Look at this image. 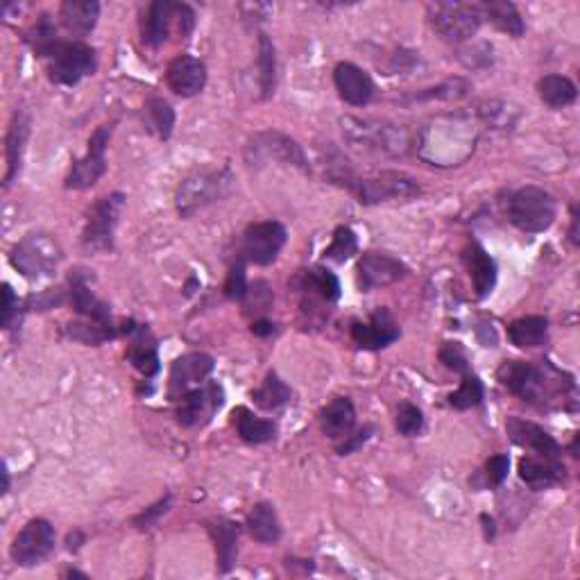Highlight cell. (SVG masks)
I'll list each match as a JSON object with an SVG mask.
<instances>
[{"mask_svg": "<svg viewBox=\"0 0 580 580\" xmlns=\"http://www.w3.org/2000/svg\"><path fill=\"white\" fill-rule=\"evenodd\" d=\"M34 53L46 62L50 82L75 87L80 80L96 73V50L82 41H64L57 37L55 25L41 16L30 34Z\"/></svg>", "mask_w": 580, "mask_h": 580, "instance_id": "obj_1", "label": "cell"}, {"mask_svg": "<svg viewBox=\"0 0 580 580\" xmlns=\"http://www.w3.org/2000/svg\"><path fill=\"white\" fill-rule=\"evenodd\" d=\"M343 125V136L347 143H352L356 150L372 152V155L399 157L411 148L408 132L402 127L383 123V121H368V118H352L347 116L340 121Z\"/></svg>", "mask_w": 580, "mask_h": 580, "instance_id": "obj_2", "label": "cell"}, {"mask_svg": "<svg viewBox=\"0 0 580 580\" xmlns=\"http://www.w3.org/2000/svg\"><path fill=\"white\" fill-rule=\"evenodd\" d=\"M229 186H232V175H229L227 170H211V168L195 170L193 175H189L182 184H179V189L175 193L177 213L182 218L195 216V213L202 211L204 207L225 198L229 193Z\"/></svg>", "mask_w": 580, "mask_h": 580, "instance_id": "obj_3", "label": "cell"}, {"mask_svg": "<svg viewBox=\"0 0 580 580\" xmlns=\"http://www.w3.org/2000/svg\"><path fill=\"white\" fill-rule=\"evenodd\" d=\"M558 204L553 195L537 186L519 189L508 200V218L526 234H542L556 223Z\"/></svg>", "mask_w": 580, "mask_h": 580, "instance_id": "obj_4", "label": "cell"}, {"mask_svg": "<svg viewBox=\"0 0 580 580\" xmlns=\"http://www.w3.org/2000/svg\"><path fill=\"white\" fill-rule=\"evenodd\" d=\"M177 30L186 39L195 28V12L189 5L173 3V0H155L141 21V39L145 46L157 48L168 39L170 30Z\"/></svg>", "mask_w": 580, "mask_h": 580, "instance_id": "obj_5", "label": "cell"}, {"mask_svg": "<svg viewBox=\"0 0 580 580\" xmlns=\"http://www.w3.org/2000/svg\"><path fill=\"white\" fill-rule=\"evenodd\" d=\"M426 16L433 30L454 44L472 39L483 23L479 5L469 3H431L426 5Z\"/></svg>", "mask_w": 580, "mask_h": 580, "instance_id": "obj_6", "label": "cell"}, {"mask_svg": "<svg viewBox=\"0 0 580 580\" xmlns=\"http://www.w3.org/2000/svg\"><path fill=\"white\" fill-rule=\"evenodd\" d=\"M12 266L28 279L53 277L62 261V250L59 245L44 234H32L14 247L10 254Z\"/></svg>", "mask_w": 580, "mask_h": 580, "instance_id": "obj_7", "label": "cell"}, {"mask_svg": "<svg viewBox=\"0 0 580 580\" xmlns=\"http://www.w3.org/2000/svg\"><path fill=\"white\" fill-rule=\"evenodd\" d=\"M125 207V195L112 193L107 198H100L89 211L87 225H84L82 245L89 252H107L114 247V232Z\"/></svg>", "mask_w": 580, "mask_h": 580, "instance_id": "obj_8", "label": "cell"}, {"mask_svg": "<svg viewBox=\"0 0 580 580\" xmlns=\"http://www.w3.org/2000/svg\"><path fill=\"white\" fill-rule=\"evenodd\" d=\"M247 161L252 166H263L270 164V161H277V164L295 166L304 170V173H309V161H306L302 145L281 132H263L254 136L247 143Z\"/></svg>", "mask_w": 580, "mask_h": 580, "instance_id": "obj_9", "label": "cell"}, {"mask_svg": "<svg viewBox=\"0 0 580 580\" xmlns=\"http://www.w3.org/2000/svg\"><path fill=\"white\" fill-rule=\"evenodd\" d=\"M358 200L363 204H379L388 200H408L420 195L422 189L417 179L406 173H397V170H381V173L356 179L354 189Z\"/></svg>", "mask_w": 580, "mask_h": 580, "instance_id": "obj_10", "label": "cell"}, {"mask_svg": "<svg viewBox=\"0 0 580 580\" xmlns=\"http://www.w3.org/2000/svg\"><path fill=\"white\" fill-rule=\"evenodd\" d=\"M112 139V125H100L89 139V150L82 159L73 161L71 173L66 177V189L87 191L107 170V145Z\"/></svg>", "mask_w": 580, "mask_h": 580, "instance_id": "obj_11", "label": "cell"}, {"mask_svg": "<svg viewBox=\"0 0 580 580\" xmlns=\"http://www.w3.org/2000/svg\"><path fill=\"white\" fill-rule=\"evenodd\" d=\"M55 549V528L46 519H32L14 537L10 556L14 565L34 567L44 562Z\"/></svg>", "mask_w": 580, "mask_h": 580, "instance_id": "obj_12", "label": "cell"}, {"mask_svg": "<svg viewBox=\"0 0 580 580\" xmlns=\"http://www.w3.org/2000/svg\"><path fill=\"white\" fill-rule=\"evenodd\" d=\"M177 422L184 429H193V426H204L211 422L225 404V390L216 381H207L202 386L193 388L177 399Z\"/></svg>", "mask_w": 580, "mask_h": 580, "instance_id": "obj_13", "label": "cell"}, {"mask_svg": "<svg viewBox=\"0 0 580 580\" xmlns=\"http://www.w3.org/2000/svg\"><path fill=\"white\" fill-rule=\"evenodd\" d=\"M286 238V227L277 223V220L254 223L243 234V259L254 263V266H270L279 257L281 247L286 245Z\"/></svg>", "mask_w": 580, "mask_h": 580, "instance_id": "obj_14", "label": "cell"}, {"mask_svg": "<svg viewBox=\"0 0 580 580\" xmlns=\"http://www.w3.org/2000/svg\"><path fill=\"white\" fill-rule=\"evenodd\" d=\"M497 379L503 388L528 404L544 402L547 397V377L533 363L503 361L497 370Z\"/></svg>", "mask_w": 580, "mask_h": 580, "instance_id": "obj_15", "label": "cell"}, {"mask_svg": "<svg viewBox=\"0 0 580 580\" xmlns=\"http://www.w3.org/2000/svg\"><path fill=\"white\" fill-rule=\"evenodd\" d=\"M213 372V358L202 352H191L177 358L170 368V383H168V395L170 399H179L186 392L207 383L209 374Z\"/></svg>", "mask_w": 580, "mask_h": 580, "instance_id": "obj_16", "label": "cell"}, {"mask_svg": "<svg viewBox=\"0 0 580 580\" xmlns=\"http://www.w3.org/2000/svg\"><path fill=\"white\" fill-rule=\"evenodd\" d=\"M358 286L361 290H374L390 284H397L406 277V266L399 259L383 252H365L358 261Z\"/></svg>", "mask_w": 580, "mask_h": 580, "instance_id": "obj_17", "label": "cell"}, {"mask_svg": "<svg viewBox=\"0 0 580 580\" xmlns=\"http://www.w3.org/2000/svg\"><path fill=\"white\" fill-rule=\"evenodd\" d=\"M399 336H402V331L388 309H377L368 322L352 324L354 343L361 349H370V352L392 345Z\"/></svg>", "mask_w": 580, "mask_h": 580, "instance_id": "obj_18", "label": "cell"}, {"mask_svg": "<svg viewBox=\"0 0 580 580\" xmlns=\"http://www.w3.org/2000/svg\"><path fill=\"white\" fill-rule=\"evenodd\" d=\"M166 82L170 91H175L182 98H193L207 84V66L193 55H179L168 64Z\"/></svg>", "mask_w": 580, "mask_h": 580, "instance_id": "obj_19", "label": "cell"}, {"mask_svg": "<svg viewBox=\"0 0 580 580\" xmlns=\"http://www.w3.org/2000/svg\"><path fill=\"white\" fill-rule=\"evenodd\" d=\"M334 84L338 96L343 98L347 105L365 107L374 98V82L361 66L352 62H343L336 66Z\"/></svg>", "mask_w": 580, "mask_h": 580, "instance_id": "obj_20", "label": "cell"}, {"mask_svg": "<svg viewBox=\"0 0 580 580\" xmlns=\"http://www.w3.org/2000/svg\"><path fill=\"white\" fill-rule=\"evenodd\" d=\"M506 431L515 445L531 449V451H535L537 456L560 458V445L551 438L547 431L542 429V426H537L528 420H522V417H508Z\"/></svg>", "mask_w": 580, "mask_h": 580, "instance_id": "obj_21", "label": "cell"}, {"mask_svg": "<svg viewBox=\"0 0 580 580\" xmlns=\"http://www.w3.org/2000/svg\"><path fill=\"white\" fill-rule=\"evenodd\" d=\"M125 334L132 336L130 347H127V361H130L145 379H152L159 372V354L155 336H152V331L145 327V324L134 327L132 322L130 329H125Z\"/></svg>", "mask_w": 580, "mask_h": 580, "instance_id": "obj_22", "label": "cell"}, {"mask_svg": "<svg viewBox=\"0 0 580 580\" xmlns=\"http://www.w3.org/2000/svg\"><path fill=\"white\" fill-rule=\"evenodd\" d=\"M519 479L531 490H549L565 479V465L558 458L526 456L519 460Z\"/></svg>", "mask_w": 580, "mask_h": 580, "instance_id": "obj_23", "label": "cell"}, {"mask_svg": "<svg viewBox=\"0 0 580 580\" xmlns=\"http://www.w3.org/2000/svg\"><path fill=\"white\" fill-rule=\"evenodd\" d=\"M463 263L474 284V293L479 300L488 297L497 284V263L483 250L479 243H469L463 250Z\"/></svg>", "mask_w": 580, "mask_h": 580, "instance_id": "obj_24", "label": "cell"}, {"mask_svg": "<svg viewBox=\"0 0 580 580\" xmlns=\"http://www.w3.org/2000/svg\"><path fill=\"white\" fill-rule=\"evenodd\" d=\"M207 531L216 544V565L220 574H227L236 565L238 558V537H241V526L229 522V519H209Z\"/></svg>", "mask_w": 580, "mask_h": 580, "instance_id": "obj_25", "label": "cell"}, {"mask_svg": "<svg viewBox=\"0 0 580 580\" xmlns=\"http://www.w3.org/2000/svg\"><path fill=\"white\" fill-rule=\"evenodd\" d=\"M30 136V116L19 109L14 112L10 130H7L5 139V155H7V173H5V186H10L16 177L21 173V161L25 152V143H28Z\"/></svg>", "mask_w": 580, "mask_h": 580, "instance_id": "obj_26", "label": "cell"}, {"mask_svg": "<svg viewBox=\"0 0 580 580\" xmlns=\"http://www.w3.org/2000/svg\"><path fill=\"white\" fill-rule=\"evenodd\" d=\"M71 300H73V309L82 315V320L98 322L102 324V327H114L109 306L93 295V290H89L87 277L80 275V272L75 277H71Z\"/></svg>", "mask_w": 580, "mask_h": 580, "instance_id": "obj_27", "label": "cell"}, {"mask_svg": "<svg viewBox=\"0 0 580 580\" xmlns=\"http://www.w3.org/2000/svg\"><path fill=\"white\" fill-rule=\"evenodd\" d=\"M100 16V5L96 0H66L59 7V19L73 37H87L93 32Z\"/></svg>", "mask_w": 580, "mask_h": 580, "instance_id": "obj_28", "label": "cell"}, {"mask_svg": "<svg viewBox=\"0 0 580 580\" xmlns=\"http://www.w3.org/2000/svg\"><path fill=\"white\" fill-rule=\"evenodd\" d=\"M320 424L324 435H329L331 440H347L356 424V411L352 399L336 397L334 402L320 413Z\"/></svg>", "mask_w": 580, "mask_h": 580, "instance_id": "obj_29", "label": "cell"}, {"mask_svg": "<svg viewBox=\"0 0 580 580\" xmlns=\"http://www.w3.org/2000/svg\"><path fill=\"white\" fill-rule=\"evenodd\" d=\"M479 10L483 19L490 21L497 30L510 34V37H524L526 25L513 3H508V0H485L479 5Z\"/></svg>", "mask_w": 580, "mask_h": 580, "instance_id": "obj_30", "label": "cell"}, {"mask_svg": "<svg viewBox=\"0 0 580 580\" xmlns=\"http://www.w3.org/2000/svg\"><path fill=\"white\" fill-rule=\"evenodd\" d=\"M247 531L261 544H277L281 540V522L272 503L261 501L247 515Z\"/></svg>", "mask_w": 580, "mask_h": 580, "instance_id": "obj_31", "label": "cell"}, {"mask_svg": "<svg viewBox=\"0 0 580 580\" xmlns=\"http://www.w3.org/2000/svg\"><path fill=\"white\" fill-rule=\"evenodd\" d=\"M549 334V320L542 315H528V318H519L508 327V338L515 347L531 349L540 347Z\"/></svg>", "mask_w": 580, "mask_h": 580, "instance_id": "obj_32", "label": "cell"}, {"mask_svg": "<svg viewBox=\"0 0 580 580\" xmlns=\"http://www.w3.org/2000/svg\"><path fill=\"white\" fill-rule=\"evenodd\" d=\"M234 417L236 431L241 435V440L250 442V445H263V442L275 440L277 435L275 422L263 420V417L254 415L252 411H247V408H238V411H234Z\"/></svg>", "mask_w": 580, "mask_h": 580, "instance_id": "obj_33", "label": "cell"}, {"mask_svg": "<svg viewBox=\"0 0 580 580\" xmlns=\"http://www.w3.org/2000/svg\"><path fill=\"white\" fill-rule=\"evenodd\" d=\"M537 91H540L544 105H549L553 109L569 107L578 96L576 84L565 78V75H544L540 84H537Z\"/></svg>", "mask_w": 580, "mask_h": 580, "instance_id": "obj_34", "label": "cell"}, {"mask_svg": "<svg viewBox=\"0 0 580 580\" xmlns=\"http://www.w3.org/2000/svg\"><path fill=\"white\" fill-rule=\"evenodd\" d=\"M302 290L318 295L322 302H336L340 297V281L327 268H313L302 275Z\"/></svg>", "mask_w": 580, "mask_h": 580, "instance_id": "obj_35", "label": "cell"}, {"mask_svg": "<svg viewBox=\"0 0 580 580\" xmlns=\"http://www.w3.org/2000/svg\"><path fill=\"white\" fill-rule=\"evenodd\" d=\"M252 399L263 411H277L279 406H284L290 399V388L279 379V374L270 372L266 381L257 390H252Z\"/></svg>", "mask_w": 580, "mask_h": 580, "instance_id": "obj_36", "label": "cell"}, {"mask_svg": "<svg viewBox=\"0 0 580 580\" xmlns=\"http://www.w3.org/2000/svg\"><path fill=\"white\" fill-rule=\"evenodd\" d=\"M145 121H148L150 130L157 132L159 139H170L175 127V112L164 98H148L145 102Z\"/></svg>", "mask_w": 580, "mask_h": 580, "instance_id": "obj_37", "label": "cell"}, {"mask_svg": "<svg viewBox=\"0 0 580 580\" xmlns=\"http://www.w3.org/2000/svg\"><path fill=\"white\" fill-rule=\"evenodd\" d=\"M275 71H277V59H275V46L268 34L259 37V82H261V98H270L275 93Z\"/></svg>", "mask_w": 580, "mask_h": 580, "instance_id": "obj_38", "label": "cell"}, {"mask_svg": "<svg viewBox=\"0 0 580 580\" xmlns=\"http://www.w3.org/2000/svg\"><path fill=\"white\" fill-rule=\"evenodd\" d=\"M485 388L483 381L476 377V374L467 372L463 374V381H460V388L449 395V404L456 408V411H469V408L479 406L483 402Z\"/></svg>", "mask_w": 580, "mask_h": 580, "instance_id": "obj_39", "label": "cell"}, {"mask_svg": "<svg viewBox=\"0 0 580 580\" xmlns=\"http://www.w3.org/2000/svg\"><path fill=\"white\" fill-rule=\"evenodd\" d=\"M66 331H68V338L78 340V343H84V345H100V343H105V340L116 336L114 327H102V324L91 322V320L71 322Z\"/></svg>", "mask_w": 580, "mask_h": 580, "instance_id": "obj_40", "label": "cell"}, {"mask_svg": "<svg viewBox=\"0 0 580 580\" xmlns=\"http://www.w3.org/2000/svg\"><path fill=\"white\" fill-rule=\"evenodd\" d=\"M358 250V238L349 227H338L334 232V241L324 250V257L336 261V263H345L356 254Z\"/></svg>", "mask_w": 580, "mask_h": 580, "instance_id": "obj_41", "label": "cell"}, {"mask_svg": "<svg viewBox=\"0 0 580 580\" xmlns=\"http://www.w3.org/2000/svg\"><path fill=\"white\" fill-rule=\"evenodd\" d=\"M395 426L399 435H406V438H413V435L420 433L424 429V415L420 408L411 402H402L397 408Z\"/></svg>", "mask_w": 580, "mask_h": 580, "instance_id": "obj_42", "label": "cell"}, {"mask_svg": "<svg viewBox=\"0 0 580 580\" xmlns=\"http://www.w3.org/2000/svg\"><path fill=\"white\" fill-rule=\"evenodd\" d=\"M247 275H245V259L241 257L238 259L232 270L227 272V281H225V295L229 297V300H234V302H241L247 297Z\"/></svg>", "mask_w": 580, "mask_h": 580, "instance_id": "obj_43", "label": "cell"}, {"mask_svg": "<svg viewBox=\"0 0 580 580\" xmlns=\"http://www.w3.org/2000/svg\"><path fill=\"white\" fill-rule=\"evenodd\" d=\"M440 361L445 363V368H449L451 372H458V374L469 372V358L460 343H442Z\"/></svg>", "mask_w": 580, "mask_h": 580, "instance_id": "obj_44", "label": "cell"}, {"mask_svg": "<svg viewBox=\"0 0 580 580\" xmlns=\"http://www.w3.org/2000/svg\"><path fill=\"white\" fill-rule=\"evenodd\" d=\"M508 469H510V458L506 454H497L488 460V465H485V476H488V483L494 485H501L503 481L508 479Z\"/></svg>", "mask_w": 580, "mask_h": 580, "instance_id": "obj_45", "label": "cell"}, {"mask_svg": "<svg viewBox=\"0 0 580 580\" xmlns=\"http://www.w3.org/2000/svg\"><path fill=\"white\" fill-rule=\"evenodd\" d=\"M168 506H170V497H166V499H161V501L157 503V506H152V508H148V510H145V513H141V515H136V517H134V522H132V524H134L136 528H141V531H143V528H150L152 524H155V522H157V517H159L161 513H166V510H168Z\"/></svg>", "mask_w": 580, "mask_h": 580, "instance_id": "obj_46", "label": "cell"}, {"mask_svg": "<svg viewBox=\"0 0 580 580\" xmlns=\"http://www.w3.org/2000/svg\"><path fill=\"white\" fill-rule=\"evenodd\" d=\"M19 309V300H16L14 290L10 284L3 286V313H0V324H3L5 329H10V322H12V315Z\"/></svg>", "mask_w": 580, "mask_h": 580, "instance_id": "obj_47", "label": "cell"}, {"mask_svg": "<svg viewBox=\"0 0 580 580\" xmlns=\"http://www.w3.org/2000/svg\"><path fill=\"white\" fill-rule=\"evenodd\" d=\"M252 334L254 336H272L275 334V322H270V320L252 322Z\"/></svg>", "mask_w": 580, "mask_h": 580, "instance_id": "obj_48", "label": "cell"}, {"mask_svg": "<svg viewBox=\"0 0 580 580\" xmlns=\"http://www.w3.org/2000/svg\"><path fill=\"white\" fill-rule=\"evenodd\" d=\"M3 479H5V483H3V492H7V490H10V472H7V469H3Z\"/></svg>", "mask_w": 580, "mask_h": 580, "instance_id": "obj_49", "label": "cell"}, {"mask_svg": "<svg viewBox=\"0 0 580 580\" xmlns=\"http://www.w3.org/2000/svg\"><path fill=\"white\" fill-rule=\"evenodd\" d=\"M64 576H78V578H87V574H80V571H75V569H68Z\"/></svg>", "mask_w": 580, "mask_h": 580, "instance_id": "obj_50", "label": "cell"}]
</instances>
